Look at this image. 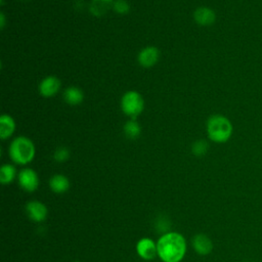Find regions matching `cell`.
Segmentation results:
<instances>
[{"instance_id":"obj_13","label":"cell","mask_w":262,"mask_h":262,"mask_svg":"<svg viewBox=\"0 0 262 262\" xmlns=\"http://www.w3.org/2000/svg\"><path fill=\"white\" fill-rule=\"evenodd\" d=\"M63 100L70 105H79L84 100V93L82 89L77 86H69L62 93Z\"/></svg>"},{"instance_id":"obj_5","label":"cell","mask_w":262,"mask_h":262,"mask_svg":"<svg viewBox=\"0 0 262 262\" xmlns=\"http://www.w3.org/2000/svg\"><path fill=\"white\" fill-rule=\"evenodd\" d=\"M17 180L19 186L28 192L35 191L39 186L38 174L31 168L21 169L17 174Z\"/></svg>"},{"instance_id":"obj_9","label":"cell","mask_w":262,"mask_h":262,"mask_svg":"<svg viewBox=\"0 0 262 262\" xmlns=\"http://www.w3.org/2000/svg\"><path fill=\"white\" fill-rule=\"evenodd\" d=\"M26 211L31 220L35 222H42L47 217V208L46 206L39 201H31L26 206Z\"/></svg>"},{"instance_id":"obj_18","label":"cell","mask_w":262,"mask_h":262,"mask_svg":"<svg viewBox=\"0 0 262 262\" xmlns=\"http://www.w3.org/2000/svg\"><path fill=\"white\" fill-rule=\"evenodd\" d=\"M208 149H209V144L204 139H199V140L194 141L191 145L192 154L194 156H198V157H202V156L206 155Z\"/></svg>"},{"instance_id":"obj_4","label":"cell","mask_w":262,"mask_h":262,"mask_svg":"<svg viewBox=\"0 0 262 262\" xmlns=\"http://www.w3.org/2000/svg\"><path fill=\"white\" fill-rule=\"evenodd\" d=\"M120 106L127 117L136 119L144 110V99L138 91L129 90L121 97Z\"/></svg>"},{"instance_id":"obj_10","label":"cell","mask_w":262,"mask_h":262,"mask_svg":"<svg viewBox=\"0 0 262 262\" xmlns=\"http://www.w3.org/2000/svg\"><path fill=\"white\" fill-rule=\"evenodd\" d=\"M191 244H192L193 250L199 255H202V256L210 254L213 250V243H212L211 238L204 233L195 234L192 237Z\"/></svg>"},{"instance_id":"obj_1","label":"cell","mask_w":262,"mask_h":262,"mask_svg":"<svg viewBox=\"0 0 262 262\" xmlns=\"http://www.w3.org/2000/svg\"><path fill=\"white\" fill-rule=\"evenodd\" d=\"M157 252L163 262H180L186 252V241L179 232H165L157 242Z\"/></svg>"},{"instance_id":"obj_12","label":"cell","mask_w":262,"mask_h":262,"mask_svg":"<svg viewBox=\"0 0 262 262\" xmlns=\"http://www.w3.org/2000/svg\"><path fill=\"white\" fill-rule=\"evenodd\" d=\"M16 123L10 115L3 114L0 116V138L2 140L10 138L14 133Z\"/></svg>"},{"instance_id":"obj_17","label":"cell","mask_w":262,"mask_h":262,"mask_svg":"<svg viewBox=\"0 0 262 262\" xmlns=\"http://www.w3.org/2000/svg\"><path fill=\"white\" fill-rule=\"evenodd\" d=\"M16 177V169L11 164H4L0 168V182L2 184L11 183Z\"/></svg>"},{"instance_id":"obj_2","label":"cell","mask_w":262,"mask_h":262,"mask_svg":"<svg viewBox=\"0 0 262 262\" xmlns=\"http://www.w3.org/2000/svg\"><path fill=\"white\" fill-rule=\"evenodd\" d=\"M8 154L11 161L17 165H27L31 163L36 155L34 142L27 136H17L9 144Z\"/></svg>"},{"instance_id":"obj_16","label":"cell","mask_w":262,"mask_h":262,"mask_svg":"<svg viewBox=\"0 0 262 262\" xmlns=\"http://www.w3.org/2000/svg\"><path fill=\"white\" fill-rule=\"evenodd\" d=\"M124 134L129 139H136L141 134V126L136 119H129L123 126Z\"/></svg>"},{"instance_id":"obj_21","label":"cell","mask_w":262,"mask_h":262,"mask_svg":"<svg viewBox=\"0 0 262 262\" xmlns=\"http://www.w3.org/2000/svg\"><path fill=\"white\" fill-rule=\"evenodd\" d=\"M5 24H6V18H5L4 13L1 11V13H0V28H1L2 30L4 29Z\"/></svg>"},{"instance_id":"obj_7","label":"cell","mask_w":262,"mask_h":262,"mask_svg":"<svg viewBox=\"0 0 262 262\" xmlns=\"http://www.w3.org/2000/svg\"><path fill=\"white\" fill-rule=\"evenodd\" d=\"M160 59V50L156 46H145L137 55L138 63L143 68H151Z\"/></svg>"},{"instance_id":"obj_8","label":"cell","mask_w":262,"mask_h":262,"mask_svg":"<svg viewBox=\"0 0 262 262\" xmlns=\"http://www.w3.org/2000/svg\"><path fill=\"white\" fill-rule=\"evenodd\" d=\"M136 252L143 260H152L157 255V243L149 237H142L136 244Z\"/></svg>"},{"instance_id":"obj_6","label":"cell","mask_w":262,"mask_h":262,"mask_svg":"<svg viewBox=\"0 0 262 262\" xmlns=\"http://www.w3.org/2000/svg\"><path fill=\"white\" fill-rule=\"evenodd\" d=\"M60 87H61V82L59 78L53 75H49L41 80L38 86V90L41 96L49 98V97L55 96L60 90Z\"/></svg>"},{"instance_id":"obj_19","label":"cell","mask_w":262,"mask_h":262,"mask_svg":"<svg viewBox=\"0 0 262 262\" xmlns=\"http://www.w3.org/2000/svg\"><path fill=\"white\" fill-rule=\"evenodd\" d=\"M130 4L127 0H115L113 9L118 14H127L130 11Z\"/></svg>"},{"instance_id":"obj_23","label":"cell","mask_w":262,"mask_h":262,"mask_svg":"<svg viewBox=\"0 0 262 262\" xmlns=\"http://www.w3.org/2000/svg\"><path fill=\"white\" fill-rule=\"evenodd\" d=\"M25 1H27V0H25Z\"/></svg>"},{"instance_id":"obj_11","label":"cell","mask_w":262,"mask_h":262,"mask_svg":"<svg viewBox=\"0 0 262 262\" xmlns=\"http://www.w3.org/2000/svg\"><path fill=\"white\" fill-rule=\"evenodd\" d=\"M193 19L200 26H211L216 20V13L210 7L201 6L193 11Z\"/></svg>"},{"instance_id":"obj_22","label":"cell","mask_w":262,"mask_h":262,"mask_svg":"<svg viewBox=\"0 0 262 262\" xmlns=\"http://www.w3.org/2000/svg\"><path fill=\"white\" fill-rule=\"evenodd\" d=\"M245 262H254V261H245Z\"/></svg>"},{"instance_id":"obj_20","label":"cell","mask_w":262,"mask_h":262,"mask_svg":"<svg viewBox=\"0 0 262 262\" xmlns=\"http://www.w3.org/2000/svg\"><path fill=\"white\" fill-rule=\"evenodd\" d=\"M70 158V150L66 146H59L53 154V159L58 163H63Z\"/></svg>"},{"instance_id":"obj_14","label":"cell","mask_w":262,"mask_h":262,"mask_svg":"<svg viewBox=\"0 0 262 262\" xmlns=\"http://www.w3.org/2000/svg\"><path fill=\"white\" fill-rule=\"evenodd\" d=\"M115 0H92L89 6L91 14L94 16H102L113 9V4Z\"/></svg>"},{"instance_id":"obj_15","label":"cell","mask_w":262,"mask_h":262,"mask_svg":"<svg viewBox=\"0 0 262 262\" xmlns=\"http://www.w3.org/2000/svg\"><path fill=\"white\" fill-rule=\"evenodd\" d=\"M49 186L56 193H63L70 188L69 178L62 174H55L49 180Z\"/></svg>"},{"instance_id":"obj_3","label":"cell","mask_w":262,"mask_h":262,"mask_svg":"<svg viewBox=\"0 0 262 262\" xmlns=\"http://www.w3.org/2000/svg\"><path fill=\"white\" fill-rule=\"evenodd\" d=\"M208 137L216 143H224L232 135V124L225 116L213 115L207 121Z\"/></svg>"}]
</instances>
